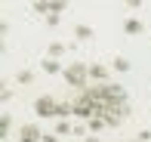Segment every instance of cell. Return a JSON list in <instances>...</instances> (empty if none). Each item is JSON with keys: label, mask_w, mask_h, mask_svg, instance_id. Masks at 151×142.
Segmentation results:
<instances>
[{"label": "cell", "mask_w": 151, "mask_h": 142, "mask_svg": "<svg viewBox=\"0 0 151 142\" xmlns=\"http://www.w3.org/2000/svg\"><path fill=\"white\" fill-rule=\"evenodd\" d=\"M62 80H65L68 86H74V90L83 93V90H86V80H90V65H83V62H71V65H65Z\"/></svg>", "instance_id": "cell-1"}, {"label": "cell", "mask_w": 151, "mask_h": 142, "mask_svg": "<svg viewBox=\"0 0 151 142\" xmlns=\"http://www.w3.org/2000/svg\"><path fill=\"white\" fill-rule=\"evenodd\" d=\"M34 114L37 117H62V102L56 96H37L34 99Z\"/></svg>", "instance_id": "cell-2"}, {"label": "cell", "mask_w": 151, "mask_h": 142, "mask_svg": "<svg viewBox=\"0 0 151 142\" xmlns=\"http://www.w3.org/2000/svg\"><path fill=\"white\" fill-rule=\"evenodd\" d=\"M99 117H105L108 127H117V124H123V120L129 117V102H114V105H108L105 114H99Z\"/></svg>", "instance_id": "cell-3"}, {"label": "cell", "mask_w": 151, "mask_h": 142, "mask_svg": "<svg viewBox=\"0 0 151 142\" xmlns=\"http://www.w3.org/2000/svg\"><path fill=\"white\" fill-rule=\"evenodd\" d=\"M65 6H68L65 0H37V3H34V12H40V16H59Z\"/></svg>", "instance_id": "cell-4"}, {"label": "cell", "mask_w": 151, "mask_h": 142, "mask_svg": "<svg viewBox=\"0 0 151 142\" xmlns=\"http://www.w3.org/2000/svg\"><path fill=\"white\" fill-rule=\"evenodd\" d=\"M19 142H43V130L37 124H22L19 127Z\"/></svg>", "instance_id": "cell-5"}, {"label": "cell", "mask_w": 151, "mask_h": 142, "mask_svg": "<svg viewBox=\"0 0 151 142\" xmlns=\"http://www.w3.org/2000/svg\"><path fill=\"white\" fill-rule=\"evenodd\" d=\"M111 71H108V65H102V62H90V80L93 84H111Z\"/></svg>", "instance_id": "cell-6"}, {"label": "cell", "mask_w": 151, "mask_h": 142, "mask_svg": "<svg viewBox=\"0 0 151 142\" xmlns=\"http://www.w3.org/2000/svg\"><path fill=\"white\" fill-rule=\"evenodd\" d=\"M86 130H90V136H99L102 130H108V120L96 114V117H90V120H86Z\"/></svg>", "instance_id": "cell-7"}, {"label": "cell", "mask_w": 151, "mask_h": 142, "mask_svg": "<svg viewBox=\"0 0 151 142\" xmlns=\"http://www.w3.org/2000/svg\"><path fill=\"white\" fill-rule=\"evenodd\" d=\"M142 28H145V25H142V22H139V19H136V16H129L127 22H123V34H129V37L142 34Z\"/></svg>", "instance_id": "cell-8"}, {"label": "cell", "mask_w": 151, "mask_h": 142, "mask_svg": "<svg viewBox=\"0 0 151 142\" xmlns=\"http://www.w3.org/2000/svg\"><path fill=\"white\" fill-rule=\"evenodd\" d=\"M9 130H12V114H9V111H3V114H0V139L9 136Z\"/></svg>", "instance_id": "cell-9"}, {"label": "cell", "mask_w": 151, "mask_h": 142, "mask_svg": "<svg viewBox=\"0 0 151 142\" xmlns=\"http://www.w3.org/2000/svg\"><path fill=\"white\" fill-rule=\"evenodd\" d=\"M40 68H43L46 74H62V71H65V68L59 65V59H43V65H40Z\"/></svg>", "instance_id": "cell-10"}, {"label": "cell", "mask_w": 151, "mask_h": 142, "mask_svg": "<svg viewBox=\"0 0 151 142\" xmlns=\"http://www.w3.org/2000/svg\"><path fill=\"white\" fill-rule=\"evenodd\" d=\"M74 37L77 40H93V28L90 25H74Z\"/></svg>", "instance_id": "cell-11"}, {"label": "cell", "mask_w": 151, "mask_h": 142, "mask_svg": "<svg viewBox=\"0 0 151 142\" xmlns=\"http://www.w3.org/2000/svg\"><path fill=\"white\" fill-rule=\"evenodd\" d=\"M111 68H114V71H120V74H127L129 68H133V65H129V59H123V56H114Z\"/></svg>", "instance_id": "cell-12"}, {"label": "cell", "mask_w": 151, "mask_h": 142, "mask_svg": "<svg viewBox=\"0 0 151 142\" xmlns=\"http://www.w3.org/2000/svg\"><path fill=\"white\" fill-rule=\"evenodd\" d=\"M62 53H65V43H59V40H56V43H50V46H46V59H59Z\"/></svg>", "instance_id": "cell-13"}, {"label": "cell", "mask_w": 151, "mask_h": 142, "mask_svg": "<svg viewBox=\"0 0 151 142\" xmlns=\"http://www.w3.org/2000/svg\"><path fill=\"white\" fill-rule=\"evenodd\" d=\"M68 133H74V124L71 120H59L56 124V136H68Z\"/></svg>", "instance_id": "cell-14"}, {"label": "cell", "mask_w": 151, "mask_h": 142, "mask_svg": "<svg viewBox=\"0 0 151 142\" xmlns=\"http://www.w3.org/2000/svg\"><path fill=\"white\" fill-rule=\"evenodd\" d=\"M31 80H34V71H28V68H22V71L16 74V84H22V86H28Z\"/></svg>", "instance_id": "cell-15"}, {"label": "cell", "mask_w": 151, "mask_h": 142, "mask_svg": "<svg viewBox=\"0 0 151 142\" xmlns=\"http://www.w3.org/2000/svg\"><path fill=\"white\" fill-rule=\"evenodd\" d=\"M0 99H3V102H9V99H12V86H9V84L0 86Z\"/></svg>", "instance_id": "cell-16"}, {"label": "cell", "mask_w": 151, "mask_h": 142, "mask_svg": "<svg viewBox=\"0 0 151 142\" xmlns=\"http://www.w3.org/2000/svg\"><path fill=\"white\" fill-rule=\"evenodd\" d=\"M136 139H139V142H151V130H142V133H139Z\"/></svg>", "instance_id": "cell-17"}, {"label": "cell", "mask_w": 151, "mask_h": 142, "mask_svg": "<svg viewBox=\"0 0 151 142\" xmlns=\"http://www.w3.org/2000/svg\"><path fill=\"white\" fill-rule=\"evenodd\" d=\"M43 142H59V136L56 133H43Z\"/></svg>", "instance_id": "cell-18"}, {"label": "cell", "mask_w": 151, "mask_h": 142, "mask_svg": "<svg viewBox=\"0 0 151 142\" xmlns=\"http://www.w3.org/2000/svg\"><path fill=\"white\" fill-rule=\"evenodd\" d=\"M83 142H102V139H99V136H86Z\"/></svg>", "instance_id": "cell-19"}, {"label": "cell", "mask_w": 151, "mask_h": 142, "mask_svg": "<svg viewBox=\"0 0 151 142\" xmlns=\"http://www.w3.org/2000/svg\"><path fill=\"white\" fill-rule=\"evenodd\" d=\"M0 142H9V139H0Z\"/></svg>", "instance_id": "cell-20"}, {"label": "cell", "mask_w": 151, "mask_h": 142, "mask_svg": "<svg viewBox=\"0 0 151 142\" xmlns=\"http://www.w3.org/2000/svg\"><path fill=\"white\" fill-rule=\"evenodd\" d=\"M129 142H139V139H129Z\"/></svg>", "instance_id": "cell-21"}]
</instances>
